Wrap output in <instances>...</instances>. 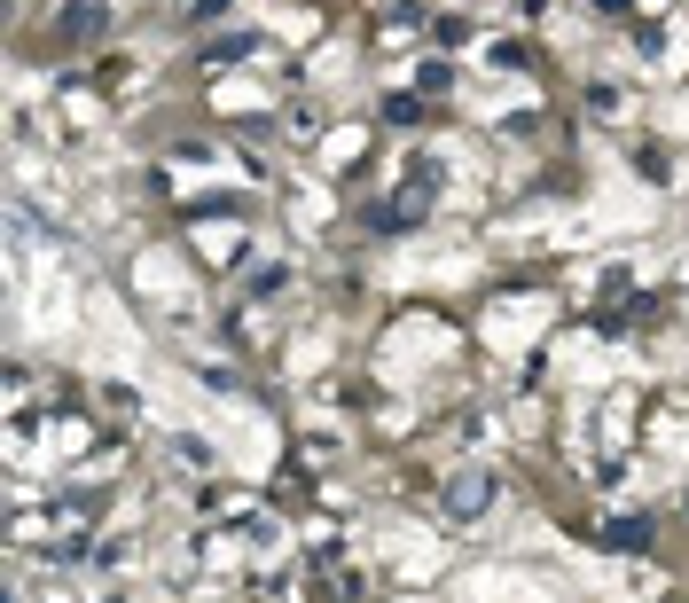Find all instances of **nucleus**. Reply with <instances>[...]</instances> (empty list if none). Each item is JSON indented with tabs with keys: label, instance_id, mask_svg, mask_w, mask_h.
<instances>
[{
	"label": "nucleus",
	"instance_id": "obj_1",
	"mask_svg": "<svg viewBox=\"0 0 689 603\" xmlns=\"http://www.w3.org/2000/svg\"><path fill=\"white\" fill-rule=\"evenodd\" d=\"M486 494H494V478H486V470H470V478H455V494H447V510H455V517H470L478 502H486Z\"/></svg>",
	"mask_w": 689,
	"mask_h": 603
}]
</instances>
